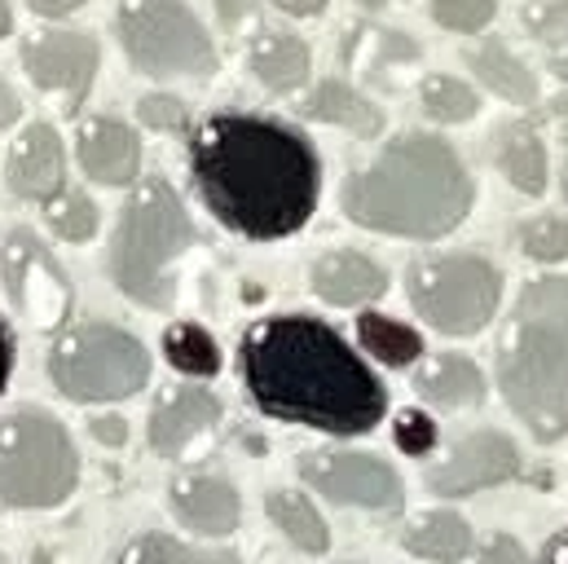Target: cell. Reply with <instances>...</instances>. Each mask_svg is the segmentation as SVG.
Listing matches in <instances>:
<instances>
[{
    "label": "cell",
    "instance_id": "cell-1",
    "mask_svg": "<svg viewBox=\"0 0 568 564\" xmlns=\"http://www.w3.org/2000/svg\"><path fill=\"white\" fill-rule=\"evenodd\" d=\"M190 177L203 208L239 239L278 243L317 212L322 163L286 120L221 111L190 138Z\"/></svg>",
    "mask_w": 568,
    "mask_h": 564
},
{
    "label": "cell",
    "instance_id": "cell-2",
    "mask_svg": "<svg viewBox=\"0 0 568 564\" xmlns=\"http://www.w3.org/2000/svg\"><path fill=\"white\" fill-rule=\"evenodd\" d=\"M243 384L261 415L331 436H362L388 415V393L357 349L308 313H283L243 331Z\"/></svg>",
    "mask_w": 568,
    "mask_h": 564
},
{
    "label": "cell",
    "instance_id": "cell-3",
    "mask_svg": "<svg viewBox=\"0 0 568 564\" xmlns=\"http://www.w3.org/2000/svg\"><path fill=\"white\" fill-rule=\"evenodd\" d=\"M339 199L344 216L362 230L388 239H445L467 221L476 185L449 141L406 133L388 141L371 168L348 172Z\"/></svg>",
    "mask_w": 568,
    "mask_h": 564
},
{
    "label": "cell",
    "instance_id": "cell-4",
    "mask_svg": "<svg viewBox=\"0 0 568 564\" xmlns=\"http://www.w3.org/2000/svg\"><path fill=\"white\" fill-rule=\"evenodd\" d=\"M498 389L538 441L568 432V279L547 274L520 286L498 340Z\"/></svg>",
    "mask_w": 568,
    "mask_h": 564
},
{
    "label": "cell",
    "instance_id": "cell-5",
    "mask_svg": "<svg viewBox=\"0 0 568 564\" xmlns=\"http://www.w3.org/2000/svg\"><path fill=\"white\" fill-rule=\"evenodd\" d=\"M190 248H199V230L181 194L163 177H150L129 194L120 212L106 270L133 304L168 313L176 300V261Z\"/></svg>",
    "mask_w": 568,
    "mask_h": 564
},
{
    "label": "cell",
    "instance_id": "cell-6",
    "mask_svg": "<svg viewBox=\"0 0 568 564\" xmlns=\"http://www.w3.org/2000/svg\"><path fill=\"white\" fill-rule=\"evenodd\" d=\"M49 380L71 402H124L145 389L150 353L115 322H80L58 331L49 349Z\"/></svg>",
    "mask_w": 568,
    "mask_h": 564
},
{
    "label": "cell",
    "instance_id": "cell-7",
    "mask_svg": "<svg viewBox=\"0 0 568 564\" xmlns=\"http://www.w3.org/2000/svg\"><path fill=\"white\" fill-rule=\"evenodd\" d=\"M80 485V454L62 423L44 411H13L0 420V503L58 507Z\"/></svg>",
    "mask_w": 568,
    "mask_h": 564
},
{
    "label": "cell",
    "instance_id": "cell-8",
    "mask_svg": "<svg viewBox=\"0 0 568 564\" xmlns=\"http://www.w3.org/2000/svg\"><path fill=\"white\" fill-rule=\"evenodd\" d=\"M120 44L150 80H203L221 67L207 27L181 0H120Z\"/></svg>",
    "mask_w": 568,
    "mask_h": 564
},
{
    "label": "cell",
    "instance_id": "cell-9",
    "mask_svg": "<svg viewBox=\"0 0 568 564\" xmlns=\"http://www.w3.org/2000/svg\"><path fill=\"white\" fill-rule=\"evenodd\" d=\"M410 304L419 309L432 331L440 335H476L494 322L503 279L485 256L471 252H445V256H419L410 265Z\"/></svg>",
    "mask_w": 568,
    "mask_h": 564
},
{
    "label": "cell",
    "instance_id": "cell-10",
    "mask_svg": "<svg viewBox=\"0 0 568 564\" xmlns=\"http://www.w3.org/2000/svg\"><path fill=\"white\" fill-rule=\"evenodd\" d=\"M0 286L31 331L58 335L75 309V286L31 230H9L0 243Z\"/></svg>",
    "mask_w": 568,
    "mask_h": 564
},
{
    "label": "cell",
    "instance_id": "cell-11",
    "mask_svg": "<svg viewBox=\"0 0 568 564\" xmlns=\"http://www.w3.org/2000/svg\"><path fill=\"white\" fill-rule=\"evenodd\" d=\"M300 476L308 490H317L326 503L366 507V512H402L406 485L379 454L357 450H313L300 459Z\"/></svg>",
    "mask_w": 568,
    "mask_h": 564
},
{
    "label": "cell",
    "instance_id": "cell-12",
    "mask_svg": "<svg viewBox=\"0 0 568 564\" xmlns=\"http://www.w3.org/2000/svg\"><path fill=\"white\" fill-rule=\"evenodd\" d=\"M22 67L40 93L58 98L67 111H80V102L98 80L102 49L84 31H36L22 44Z\"/></svg>",
    "mask_w": 568,
    "mask_h": 564
},
{
    "label": "cell",
    "instance_id": "cell-13",
    "mask_svg": "<svg viewBox=\"0 0 568 564\" xmlns=\"http://www.w3.org/2000/svg\"><path fill=\"white\" fill-rule=\"evenodd\" d=\"M520 476V450L507 432H471L467 441L454 445L449 459H440V467L427 476V490L436 498H467L494 485H507Z\"/></svg>",
    "mask_w": 568,
    "mask_h": 564
},
{
    "label": "cell",
    "instance_id": "cell-14",
    "mask_svg": "<svg viewBox=\"0 0 568 564\" xmlns=\"http://www.w3.org/2000/svg\"><path fill=\"white\" fill-rule=\"evenodd\" d=\"M4 181L9 194L27 199V203H44L58 190H67V150L53 124H27L13 145H9V163H4Z\"/></svg>",
    "mask_w": 568,
    "mask_h": 564
},
{
    "label": "cell",
    "instance_id": "cell-15",
    "mask_svg": "<svg viewBox=\"0 0 568 564\" xmlns=\"http://www.w3.org/2000/svg\"><path fill=\"white\" fill-rule=\"evenodd\" d=\"M221 423V402L207 393V389H194V384H181V389H168L159 393L150 423H145V436H150V450L163 454V459H181L199 436H207L212 427Z\"/></svg>",
    "mask_w": 568,
    "mask_h": 564
},
{
    "label": "cell",
    "instance_id": "cell-16",
    "mask_svg": "<svg viewBox=\"0 0 568 564\" xmlns=\"http://www.w3.org/2000/svg\"><path fill=\"white\" fill-rule=\"evenodd\" d=\"M75 154L98 185H133L142 172V138L115 115H89L75 133Z\"/></svg>",
    "mask_w": 568,
    "mask_h": 564
},
{
    "label": "cell",
    "instance_id": "cell-17",
    "mask_svg": "<svg viewBox=\"0 0 568 564\" xmlns=\"http://www.w3.org/2000/svg\"><path fill=\"white\" fill-rule=\"evenodd\" d=\"M172 516L199 538H225L243 521V498L225 476H176L168 490Z\"/></svg>",
    "mask_w": 568,
    "mask_h": 564
},
{
    "label": "cell",
    "instance_id": "cell-18",
    "mask_svg": "<svg viewBox=\"0 0 568 564\" xmlns=\"http://www.w3.org/2000/svg\"><path fill=\"white\" fill-rule=\"evenodd\" d=\"M308 282H313V295L335 304V309H357V304H371V300H379L388 291L384 265H375L371 256L348 252V248L317 256Z\"/></svg>",
    "mask_w": 568,
    "mask_h": 564
},
{
    "label": "cell",
    "instance_id": "cell-19",
    "mask_svg": "<svg viewBox=\"0 0 568 564\" xmlns=\"http://www.w3.org/2000/svg\"><path fill=\"white\" fill-rule=\"evenodd\" d=\"M300 115L322 120V124H335V129H344V133H353V138H362V141L384 133V111H379L371 98H362L353 84H344V80H322V84L300 102Z\"/></svg>",
    "mask_w": 568,
    "mask_h": 564
},
{
    "label": "cell",
    "instance_id": "cell-20",
    "mask_svg": "<svg viewBox=\"0 0 568 564\" xmlns=\"http://www.w3.org/2000/svg\"><path fill=\"white\" fill-rule=\"evenodd\" d=\"M415 393L432 406H445V411L480 406L485 402V375L463 353H436L432 362L415 371Z\"/></svg>",
    "mask_w": 568,
    "mask_h": 564
},
{
    "label": "cell",
    "instance_id": "cell-21",
    "mask_svg": "<svg viewBox=\"0 0 568 564\" xmlns=\"http://www.w3.org/2000/svg\"><path fill=\"white\" fill-rule=\"evenodd\" d=\"M247 67L252 75L270 89V93H295L304 80H308V67H313V53L300 36L291 31H265L252 40L247 49Z\"/></svg>",
    "mask_w": 568,
    "mask_h": 564
},
{
    "label": "cell",
    "instance_id": "cell-22",
    "mask_svg": "<svg viewBox=\"0 0 568 564\" xmlns=\"http://www.w3.org/2000/svg\"><path fill=\"white\" fill-rule=\"evenodd\" d=\"M471 75H476L494 98H503V102H511V107H534V102H538V80H534V71H529L511 49H503V44H480V49L471 53Z\"/></svg>",
    "mask_w": 568,
    "mask_h": 564
},
{
    "label": "cell",
    "instance_id": "cell-23",
    "mask_svg": "<svg viewBox=\"0 0 568 564\" xmlns=\"http://www.w3.org/2000/svg\"><path fill=\"white\" fill-rule=\"evenodd\" d=\"M406 552L415 561H432V564H454L471 552V525L454 512H432L424 521H415L406 530Z\"/></svg>",
    "mask_w": 568,
    "mask_h": 564
},
{
    "label": "cell",
    "instance_id": "cell-24",
    "mask_svg": "<svg viewBox=\"0 0 568 564\" xmlns=\"http://www.w3.org/2000/svg\"><path fill=\"white\" fill-rule=\"evenodd\" d=\"M265 507H270L274 525L291 538V547H300L304 556H322V552L331 547V530H326L322 512H317L300 490H274V494L265 498Z\"/></svg>",
    "mask_w": 568,
    "mask_h": 564
},
{
    "label": "cell",
    "instance_id": "cell-25",
    "mask_svg": "<svg viewBox=\"0 0 568 564\" xmlns=\"http://www.w3.org/2000/svg\"><path fill=\"white\" fill-rule=\"evenodd\" d=\"M357 340L384 366H415L424 357V335L384 313H357Z\"/></svg>",
    "mask_w": 568,
    "mask_h": 564
},
{
    "label": "cell",
    "instance_id": "cell-26",
    "mask_svg": "<svg viewBox=\"0 0 568 564\" xmlns=\"http://www.w3.org/2000/svg\"><path fill=\"white\" fill-rule=\"evenodd\" d=\"M163 357L172 371H181L190 380H212L221 371V344L199 322H172L163 331Z\"/></svg>",
    "mask_w": 568,
    "mask_h": 564
},
{
    "label": "cell",
    "instance_id": "cell-27",
    "mask_svg": "<svg viewBox=\"0 0 568 564\" xmlns=\"http://www.w3.org/2000/svg\"><path fill=\"white\" fill-rule=\"evenodd\" d=\"M111 564H243V556L230 552V547H216V552H207V547H185L181 538L150 530V534L129 538Z\"/></svg>",
    "mask_w": 568,
    "mask_h": 564
},
{
    "label": "cell",
    "instance_id": "cell-28",
    "mask_svg": "<svg viewBox=\"0 0 568 564\" xmlns=\"http://www.w3.org/2000/svg\"><path fill=\"white\" fill-rule=\"evenodd\" d=\"M498 168H503V177L520 194H534L538 199L547 190V145L538 138V129H529V124L511 129L507 141H503V150H498Z\"/></svg>",
    "mask_w": 568,
    "mask_h": 564
},
{
    "label": "cell",
    "instance_id": "cell-29",
    "mask_svg": "<svg viewBox=\"0 0 568 564\" xmlns=\"http://www.w3.org/2000/svg\"><path fill=\"white\" fill-rule=\"evenodd\" d=\"M40 208H44V225H49L62 243H89V239L98 234V225H102L98 203H93L89 194H80V190H58V194L44 199Z\"/></svg>",
    "mask_w": 568,
    "mask_h": 564
},
{
    "label": "cell",
    "instance_id": "cell-30",
    "mask_svg": "<svg viewBox=\"0 0 568 564\" xmlns=\"http://www.w3.org/2000/svg\"><path fill=\"white\" fill-rule=\"evenodd\" d=\"M419 102L436 124H463L480 111L476 89H467V80H458V75H427L419 84Z\"/></svg>",
    "mask_w": 568,
    "mask_h": 564
},
{
    "label": "cell",
    "instance_id": "cell-31",
    "mask_svg": "<svg viewBox=\"0 0 568 564\" xmlns=\"http://www.w3.org/2000/svg\"><path fill=\"white\" fill-rule=\"evenodd\" d=\"M520 248H525V256H534V261H542V265L568 261V221L565 216L525 221V225H520Z\"/></svg>",
    "mask_w": 568,
    "mask_h": 564
},
{
    "label": "cell",
    "instance_id": "cell-32",
    "mask_svg": "<svg viewBox=\"0 0 568 564\" xmlns=\"http://www.w3.org/2000/svg\"><path fill=\"white\" fill-rule=\"evenodd\" d=\"M498 0H432V18L436 27L454 31V36H476L494 22Z\"/></svg>",
    "mask_w": 568,
    "mask_h": 564
},
{
    "label": "cell",
    "instance_id": "cell-33",
    "mask_svg": "<svg viewBox=\"0 0 568 564\" xmlns=\"http://www.w3.org/2000/svg\"><path fill=\"white\" fill-rule=\"evenodd\" d=\"M393 436H397V450L402 454H410V459H424L436 450V441H440V427L436 420L419 411V406H410V411H402L397 423H393Z\"/></svg>",
    "mask_w": 568,
    "mask_h": 564
},
{
    "label": "cell",
    "instance_id": "cell-34",
    "mask_svg": "<svg viewBox=\"0 0 568 564\" xmlns=\"http://www.w3.org/2000/svg\"><path fill=\"white\" fill-rule=\"evenodd\" d=\"M138 120H142L150 133H185V124H190V111H185V102L181 98H172V93H150L138 102Z\"/></svg>",
    "mask_w": 568,
    "mask_h": 564
},
{
    "label": "cell",
    "instance_id": "cell-35",
    "mask_svg": "<svg viewBox=\"0 0 568 564\" xmlns=\"http://www.w3.org/2000/svg\"><path fill=\"white\" fill-rule=\"evenodd\" d=\"M525 27H529V36H538L551 49L568 44V0H551L542 9H529L525 13Z\"/></svg>",
    "mask_w": 568,
    "mask_h": 564
},
{
    "label": "cell",
    "instance_id": "cell-36",
    "mask_svg": "<svg viewBox=\"0 0 568 564\" xmlns=\"http://www.w3.org/2000/svg\"><path fill=\"white\" fill-rule=\"evenodd\" d=\"M480 564H534V561H529V552H525V543L516 534H489L480 543Z\"/></svg>",
    "mask_w": 568,
    "mask_h": 564
},
{
    "label": "cell",
    "instance_id": "cell-37",
    "mask_svg": "<svg viewBox=\"0 0 568 564\" xmlns=\"http://www.w3.org/2000/svg\"><path fill=\"white\" fill-rule=\"evenodd\" d=\"M212 4H216V18H221L225 36H239L256 18V0H212Z\"/></svg>",
    "mask_w": 568,
    "mask_h": 564
},
{
    "label": "cell",
    "instance_id": "cell-38",
    "mask_svg": "<svg viewBox=\"0 0 568 564\" xmlns=\"http://www.w3.org/2000/svg\"><path fill=\"white\" fill-rule=\"evenodd\" d=\"M89 432H93V441H102L106 450H120V445L129 441V420H124V415H93Z\"/></svg>",
    "mask_w": 568,
    "mask_h": 564
},
{
    "label": "cell",
    "instance_id": "cell-39",
    "mask_svg": "<svg viewBox=\"0 0 568 564\" xmlns=\"http://www.w3.org/2000/svg\"><path fill=\"white\" fill-rule=\"evenodd\" d=\"M13 357H18V344H13V331H9V322L0 318V393L9 389V375H13Z\"/></svg>",
    "mask_w": 568,
    "mask_h": 564
},
{
    "label": "cell",
    "instance_id": "cell-40",
    "mask_svg": "<svg viewBox=\"0 0 568 564\" xmlns=\"http://www.w3.org/2000/svg\"><path fill=\"white\" fill-rule=\"evenodd\" d=\"M80 4H89V0H27V9L40 13V18H67V13H75Z\"/></svg>",
    "mask_w": 568,
    "mask_h": 564
},
{
    "label": "cell",
    "instance_id": "cell-41",
    "mask_svg": "<svg viewBox=\"0 0 568 564\" xmlns=\"http://www.w3.org/2000/svg\"><path fill=\"white\" fill-rule=\"evenodd\" d=\"M22 120V102H18V93L0 80V129H9V124H18Z\"/></svg>",
    "mask_w": 568,
    "mask_h": 564
},
{
    "label": "cell",
    "instance_id": "cell-42",
    "mask_svg": "<svg viewBox=\"0 0 568 564\" xmlns=\"http://www.w3.org/2000/svg\"><path fill=\"white\" fill-rule=\"evenodd\" d=\"M283 13H295V18H313V13H322L331 0H274Z\"/></svg>",
    "mask_w": 568,
    "mask_h": 564
},
{
    "label": "cell",
    "instance_id": "cell-43",
    "mask_svg": "<svg viewBox=\"0 0 568 564\" xmlns=\"http://www.w3.org/2000/svg\"><path fill=\"white\" fill-rule=\"evenodd\" d=\"M538 564H568V530H565V534H556V538L542 547Z\"/></svg>",
    "mask_w": 568,
    "mask_h": 564
},
{
    "label": "cell",
    "instance_id": "cell-44",
    "mask_svg": "<svg viewBox=\"0 0 568 564\" xmlns=\"http://www.w3.org/2000/svg\"><path fill=\"white\" fill-rule=\"evenodd\" d=\"M551 71H556V75L568 84V44H560V49L551 53Z\"/></svg>",
    "mask_w": 568,
    "mask_h": 564
},
{
    "label": "cell",
    "instance_id": "cell-45",
    "mask_svg": "<svg viewBox=\"0 0 568 564\" xmlns=\"http://www.w3.org/2000/svg\"><path fill=\"white\" fill-rule=\"evenodd\" d=\"M13 31V9H9V0H0V40Z\"/></svg>",
    "mask_w": 568,
    "mask_h": 564
},
{
    "label": "cell",
    "instance_id": "cell-46",
    "mask_svg": "<svg viewBox=\"0 0 568 564\" xmlns=\"http://www.w3.org/2000/svg\"><path fill=\"white\" fill-rule=\"evenodd\" d=\"M362 9H388V4H402V0H357Z\"/></svg>",
    "mask_w": 568,
    "mask_h": 564
},
{
    "label": "cell",
    "instance_id": "cell-47",
    "mask_svg": "<svg viewBox=\"0 0 568 564\" xmlns=\"http://www.w3.org/2000/svg\"><path fill=\"white\" fill-rule=\"evenodd\" d=\"M565 199H568V168H565Z\"/></svg>",
    "mask_w": 568,
    "mask_h": 564
},
{
    "label": "cell",
    "instance_id": "cell-48",
    "mask_svg": "<svg viewBox=\"0 0 568 564\" xmlns=\"http://www.w3.org/2000/svg\"><path fill=\"white\" fill-rule=\"evenodd\" d=\"M565 145H568V120H565Z\"/></svg>",
    "mask_w": 568,
    "mask_h": 564
}]
</instances>
